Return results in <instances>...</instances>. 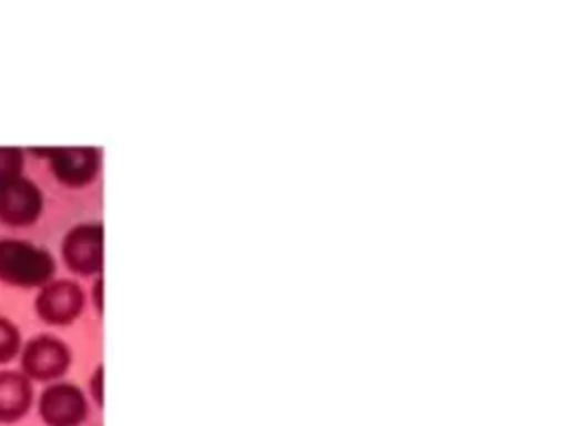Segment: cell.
Here are the masks:
<instances>
[{
  "label": "cell",
  "instance_id": "1",
  "mask_svg": "<svg viewBox=\"0 0 568 426\" xmlns=\"http://www.w3.org/2000/svg\"><path fill=\"white\" fill-rule=\"evenodd\" d=\"M55 268L49 248L22 237H0V284L38 291L55 277Z\"/></svg>",
  "mask_w": 568,
  "mask_h": 426
},
{
  "label": "cell",
  "instance_id": "7",
  "mask_svg": "<svg viewBox=\"0 0 568 426\" xmlns=\"http://www.w3.org/2000/svg\"><path fill=\"white\" fill-rule=\"evenodd\" d=\"M40 153L47 158L53 178L69 189H82L100 173V149L95 146H55Z\"/></svg>",
  "mask_w": 568,
  "mask_h": 426
},
{
  "label": "cell",
  "instance_id": "3",
  "mask_svg": "<svg viewBox=\"0 0 568 426\" xmlns=\"http://www.w3.org/2000/svg\"><path fill=\"white\" fill-rule=\"evenodd\" d=\"M44 213V193L27 175L0 184V222L9 229L33 226Z\"/></svg>",
  "mask_w": 568,
  "mask_h": 426
},
{
  "label": "cell",
  "instance_id": "12",
  "mask_svg": "<svg viewBox=\"0 0 568 426\" xmlns=\"http://www.w3.org/2000/svg\"><path fill=\"white\" fill-rule=\"evenodd\" d=\"M93 304H95L98 313H102V280L100 277L93 284Z\"/></svg>",
  "mask_w": 568,
  "mask_h": 426
},
{
  "label": "cell",
  "instance_id": "2",
  "mask_svg": "<svg viewBox=\"0 0 568 426\" xmlns=\"http://www.w3.org/2000/svg\"><path fill=\"white\" fill-rule=\"evenodd\" d=\"M20 373H24L33 384L60 382V377L71 366V348L58 335L38 333L22 342L20 348Z\"/></svg>",
  "mask_w": 568,
  "mask_h": 426
},
{
  "label": "cell",
  "instance_id": "10",
  "mask_svg": "<svg viewBox=\"0 0 568 426\" xmlns=\"http://www.w3.org/2000/svg\"><path fill=\"white\" fill-rule=\"evenodd\" d=\"M27 155L20 146H0V184L24 175Z\"/></svg>",
  "mask_w": 568,
  "mask_h": 426
},
{
  "label": "cell",
  "instance_id": "9",
  "mask_svg": "<svg viewBox=\"0 0 568 426\" xmlns=\"http://www.w3.org/2000/svg\"><path fill=\"white\" fill-rule=\"evenodd\" d=\"M22 333L18 324L4 315H0V366L11 364L18 359L20 348H22Z\"/></svg>",
  "mask_w": 568,
  "mask_h": 426
},
{
  "label": "cell",
  "instance_id": "5",
  "mask_svg": "<svg viewBox=\"0 0 568 426\" xmlns=\"http://www.w3.org/2000/svg\"><path fill=\"white\" fill-rule=\"evenodd\" d=\"M33 308L44 324L69 326L80 317L84 308V291L73 280L53 277L42 288H38Z\"/></svg>",
  "mask_w": 568,
  "mask_h": 426
},
{
  "label": "cell",
  "instance_id": "11",
  "mask_svg": "<svg viewBox=\"0 0 568 426\" xmlns=\"http://www.w3.org/2000/svg\"><path fill=\"white\" fill-rule=\"evenodd\" d=\"M91 395L98 402V406H102V366H98L91 377Z\"/></svg>",
  "mask_w": 568,
  "mask_h": 426
},
{
  "label": "cell",
  "instance_id": "8",
  "mask_svg": "<svg viewBox=\"0 0 568 426\" xmlns=\"http://www.w3.org/2000/svg\"><path fill=\"white\" fill-rule=\"evenodd\" d=\"M33 402V382L20 368H0V424H18L29 415Z\"/></svg>",
  "mask_w": 568,
  "mask_h": 426
},
{
  "label": "cell",
  "instance_id": "4",
  "mask_svg": "<svg viewBox=\"0 0 568 426\" xmlns=\"http://www.w3.org/2000/svg\"><path fill=\"white\" fill-rule=\"evenodd\" d=\"M102 237L104 233L100 222H84L69 229L60 244L64 266L75 275H100L104 262Z\"/></svg>",
  "mask_w": 568,
  "mask_h": 426
},
{
  "label": "cell",
  "instance_id": "6",
  "mask_svg": "<svg viewBox=\"0 0 568 426\" xmlns=\"http://www.w3.org/2000/svg\"><path fill=\"white\" fill-rule=\"evenodd\" d=\"M44 426H80L89 415L84 393L71 382H51L36 399Z\"/></svg>",
  "mask_w": 568,
  "mask_h": 426
}]
</instances>
